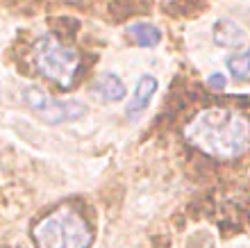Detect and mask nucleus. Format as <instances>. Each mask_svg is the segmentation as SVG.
I'll list each match as a JSON object with an SVG mask.
<instances>
[{
	"mask_svg": "<svg viewBox=\"0 0 250 248\" xmlns=\"http://www.w3.org/2000/svg\"><path fill=\"white\" fill-rule=\"evenodd\" d=\"M34 66L46 80L68 89L80 68V55L64 46L55 34H43L34 46Z\"/></svg>",
	"mask_w": 250,
	"mask_h": 248,
	"instance_id": "obj_3",
	"label": "nucleus"
},
{
	"mask_svg": "<svg viewBox=\"0 0 250 248\" xmlns=\"http://www.w3.org/2000/svg\"><path fill=\"white\" fill-rule=\"evenodd\" d=\"M157 91V80L152 78V75H141L134 87V93L130 96V103H127V114L130 116H137L141 114L144 110H148V105H150L152 96Z\"/></svg>",
	"mask_w": 250,
	"mask_h": 248,
	"instance_id": "obj_5",
	"label": "nucleus"
},
{
	"mask_svg": "<svg viewBox=\"0 0 250 248\" xmlns=\"http://www.w3.org/2000/svg\"><path fill=\"white\" fill-rule=\"evenodd\" d=\"M127 34L137 41V46L141 48H155L162 41V32L159 27H155L152 23H132L127 27Z\"/></svg>",
	"mask_w": 250,
	"mask_h": 248,
	"instance_id": "obj_8",
	"label": "nucleus"
},
{
	"mask_svg": "<svg viewBox=\"0 0 250 248\" xmlns=\"http://www.w3.org/2000/svg\"><path fill=\"white\" fill-rule=\"evenodd\" d=\"M93 91L98 93L105 103H119L125 96V85L116 75H103V78L93 85Z\"/></svg>",
	"mask_w": 250,
	"mask_h": 248,
	"instance_id": "obj_6",
	"label": "nucleus"
},
{
	"mask_svg": "<svg viewBox=\"0 0 250 248\" xmlns=\"http://www.w3.org/2000/svg\"><path fill=\"white\" fill-rule=\"evenodd\" d=\"M37 248H89L93 235L84 219L71 207H60L34 225Z\"/></svg>",
	"mask_w": 250,
	"mask_h": 248,
	"instance_id": "obj_2",
	"label": "nucleus"
},
{
	"mask_svg": "<svg viewBox=\"0 0 250 248\" xmlns=\"http://www.w3.org/2000/svg\"><path fill=\"white\" fill-rule=\"evenodd\" d=\"M214 37H216L218 46L232 48V46H239L246 39V32L237 23H232V21H218L216 27H214Z\"/></svg>",
	"mask_w": 250,
	"mask_h": 248,
	"instance_id": "obj_7",
	"label": "nucleus"
},
{
	"mask_svg": "<svg viewBox=\"0 0 250 248\" xmlns=\"http://www.w3.org/2000/svg\"><path fill=\"white\" fill-rule=\"evenodd\" d=\"M185 139L205 155L234 159L250 148V121L237 110L209 107L187 123Z\"/></svg>",
	"mask_w": 250,
	"mask_h": 248,
	"instance_id": "obj_1",
	"label": "nucleus"
},
{
	"mask_svg": "<svg viewBox=\"0 0 250 248\" xmlns=\"http://www.w3.org/2000/svg\"><path fill=\"white\" fill-rule=\"evenodd\" d=\"M209 87H211V89H216V91L225 89V78L221 75V73H214V75H209Z\"/></svg>",
	"mask_w": 250,
	"mask_h": 248,
	"instance_id": "obj_10",
	"label": "nucleus"
},
{
	"mask_svg": "<svg viewBox=\"0 0 250 248\" xmlns=\"http://www.w3.org/2000/svg\"><path fill=\"white\" fill-rule=\"evenodd\" d=\"M228 71L241 82H250V48L228 59Z\"/></svg>",
	"mask_w": 250,
	"mask_h": 248,
	"instance_id": "obj_9",
	"label": "nucleus"
},
{
	"mask_svg": "<svg viewBox=\"0 0 250 248\" xmlns=\"http://www.w3.org/2000/svg\"><path fill=\"white\" fill-rule=\"evenodd\" d=\"M23 103L30 107V110L50 125H60V123H68V121H75V118H82L86 114V105L75 103V100H55L53 96H48L43 89L39 87H27L23 91Z\"/></svg>",
	"mask_w": 250,
	"mask_h": 248,
	"instance_id": "obj_4",
	"label": "nucleus"
}]
</instances>
